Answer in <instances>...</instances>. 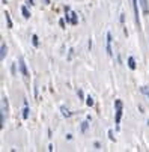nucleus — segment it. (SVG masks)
<instances>
[{"mask_svg": "<svg viewBox=\"0 0 149 152\" xmlns=\"http://www.w3.org/2000/svg\"><path fill=\"white\" fill-rule=\"evenodd\" d=\"M8 113V98L2 95V104H0V128L5 126V118Z\"/></svg>", "mask_w": 149, "mask_h": 152, "instance_id": "1", "label": "nucleus"}, {"mask_svg": "<svg viewBox=\"0 0 149 152\" xmlns=\"http://www.w3.org/2000/svg\"><path fill=\"white\" fill-rule=\"evenodd\" d=\"M115 107H116V129H119V125H121V119H122V108H123V104L121 99H116L115 101Z\"/></svg>", "mask_w": 149, "mask_h": 152, "instance_id": "2", "label": "nucleus"}, {"mask_svg": "<svg viewBox=\"0 0 149 152\" xmlns=\"http://www.w3.org/2000/svg\"><path fill=\"white\" fill-rule=\"evenodd\" d=\"M18 66H20V72H21V75H23L24 78H27V77H29V71H27V65H26L23 56L18 59Z\"/></svg>", "mask_w": 149, "mask_h": 152, "instance_id": "3", "label": "nucleus"}, {"mask_svg": "<svg viewBox=\"0 0 149 152\" xmlns=\"http://www.w3.org/2000/svg\"><path fill=\"white\" fill-rule=\"evenodd\" d=\"M139 0H133V9H134V17H136V23L139 27H142V23H140V15H139Z\"/></svg>", "mask_w": 149, "mask_h": 152, "instance_id": "4", "label": "nucleus"}, {"mask_svg": "<svg viewBox=\"0 0 149 152\" xmlns=\"http://www.w3.org/2000/svg\"><path fill=\"white\" fill-rule=\"evenodd\" d=\"M112 41H113L112 33H110V32H107V45H105V50H107V54H109L110 57L113 56V50H112Z\"/></svg>", "mask_w": 149, "mask_h": 152, "instance_id": "5", "label": "nucleus"}, {"mask_svg": "<svg viewBox=\"0 0 149 152\" xmlns=\"http://www.w3.org/2000/svg\"><path fill=\"white\" fill-rule=\"evenodd\" d=\"M139 3H140L143 15H148L149 14V3H148V0H139Z\"/></svg>", "mask_w": 149, "mask_h": 152, "instance_id": "6", "label": "nucleus"}, {"mask_svg": "<svg viewBox=\"0 0 149 152\" xmlns=\"http://www.w3.org/2000/svg\"><path fill=\"white\" fill-rule=\"evenodd\" d=\"M126 62H128V68H130L131 71H134V69L137 68V65H136V59H134L133 56H130V57H128V60H126Z\"/></svg>", "mask_w": 149, "mask_h": 152, "instance_id": "7", "label": "nucleus"}, {"mask_svg": "<svg viewBox=\"0 0 149 152\" xmlns=\"http://www.w3.org/2000/svg\"><path fill=\"white\" fill-rule=\"evenodd\" d=\"M6 53H8L6 44H5V42H2V47H0V59H2V60H5V57H6Z\"/></svg>", "mask_w": 149, "mask_h": 152, "instance_id": "8", "label": "nucleus"}, {"mask_svg": "<svg viewBox=\"0 0 149 152\" xmlns=\"http://www.w3.org/2000/svg\"><path fill=\"white\" fill-rule=\"evenodd\" d=\"M60 112H62V116H63V118H69V116L72 115V112H69V108H66L65 105L60 107Z\"/></svg>", "mask_w": 149, "mask_h": 152, "instance_id": "9", "label": "nucleus"}, {"mask_svg": "<svg viewBox=\"0 0 149 152\" xmlns=\"http://www.w3.org/2000/svg\"><path fill=\"white\" fill-rule=\"evenodd\" d=\"M21 14H23V17H24L26 20H29V18H30V11H29L27 5H26V6H21Z\"/></svg>", "mask_w": 149, "mask_h": 152, "instance_id": "10", "label": "nucleus"}, {"mask_svg": "<svg viewBox=\"0 0 149 152\" xmlns=\"http://www.w3.org/2000/svg\"><path fill=\"white\" fill-rule=\"evenodd\" d=\"M71 24L72 26L78 24V15H77V12H72V11H71Z\"/></svg>", "mask_w": 149, "mask_h": 152, "instance_id": "11", "label": "nucleus"}, {"mask_svg": "<svg viewBox=\"0 0 149 152\" xmlns=\"http://www.w3.org/2000/svg\"><path fill=\"white\" fill-rule=\"evenodd\" d=\"M5 18H6V24H8V29H12V20H11V15L8 12H5Z\"/></svg>", "mask_w": 149, "mask_h": 152, "instance_id": "12", "label": "nucleus"}, {"mask_svg": "<svg viewBox=\"0 0 149 152\" xmlns=\"http://www.w3.org/2000/svg\"><path fill=\"white\" fill-rule=\"evenodd\" d=\"M88 128H89V119L84 121V122H81V133H86Z\"/></svg>", "mask_w": 149, "mask_h": 152, "instance_id": "13", "label": "nucleus"}, {"mask_svg": "<svg viewBox=\"0 0 149 152\" xmlns=\"http://www.w3.org/2000/svg\"><path fill=\"white\" fill-rule=\"evenodd\" d=\"M32 44H33V47H39V38H38V35H32Z\"/></svg>", "mask_w": 149, "mask_h": 152, "instance_id": "14", "label": "nucleus"}, {"mask_svg": "<svg viewBox=\"0 0 149 152\" xmlns=\"http://www.w3.org/2000/svg\"><path fill=\"white\" fill-rule=\"evenodd\" d=\"M23 119L24 121L29 119V107H27V104H24V108H23Z\"/></svg>", "mask_w": 149, "mask_h": 152, "instance_id": "15", "label": "nucleus"}, {"mask_svg": "<svg viewBox=\"0 0 149 152\" xmlns=\"http://www.w3.org/2000/svg\"><path fill=\"white\" fill-rule=\"evenodd\" d=\"M93 104H95V99H93L91 95H89V96H86V105H88V107H92Z\"/></svg>", "mask_w": 149, "mask_h": 152, "instance_id": "16", "label": "nucleus"}, {"mask_svg": "<svg viewBox=\"0 0 149 152\" xmlns=\"http://www.w3.org/2000/svg\"><path fill=\"white\" fill-rule=\"evenodd\" d=\"M140 91H142L143 95H146V96L149 98V89H148V88H145V86H143V88H140Z\"/></svg>", "mask_w": 149, "mask_h": 152, "instance_id": "17", "label": "nucleus"}, {"mask_svg": "<svg viewBox=\"0 0 149 152\" xmlns=\"http://www.w3.org/2000/svg\"><path fill=\"white\" fill-rule=\"evenodd\" d=\"M77 95H78V98H80V99H84V94H83V91H81V89H78V91H77Z\"/></svg>", "mask_w": 149, "mask_h": 152, "instance_id": "18", "label": "nucleus"}, {"mask_svg": "<svg viewBox=\"0 0 149 152\" xmlns=\"http://www.w3.org/2000/svg\"><path fill=\"white\" fill-rule=\"evenodd\" d=\"M109 139L113 142L115 140V136H113V131H112V129H109Z\"/></svg>", "mask_w": 149, "mask_h": 152, "instance_id": "19", "label": "nucleus"}, {"mask_svg": "<svg viewBox=\"0 0 149 152\" xmlns=\"http://www.w3.org/2000/svg\"><path fill=\"white\" fill-rule=\"evenodd\" d=\"M93 148H95V149H101V143H99V142H95V143H93Z\"/></svg>", "mask_w": 149, "mask_h": 152, "instance_id": "20", "label": "nucleus"}, {"mask_svg": "<svg viewBox=\"0 0 149 152\" xmlns=\"http://www.w3.org/2000/svg\"><path fill=\"white\" fill-rule=\"evenodd\" d=\"M59 24H60L62 29H65V20H60V21H59Z\"/></svg>", "mask_w": 149, "mask_h": 152, "instance_id": "21", "label": "nucleus"}, {"mask_svg": "<svg viewBox=\"0 0 149 152\" xmlns=\"http://www.w3.org/2000/svg\"><path fill=\"white\" fill-rule=\"evenodd\" d=\"M26 5H27V6H33V0H27Z\"/></svg>", "mask_w": 149, "mask_h": 152, "instance_id": "22", "label": "nucleus"}, {"mask_svg": "<svg viewBox=\"0 0 149 152\" xmlns=\"http://www.w3.org/2000/svg\"><path fill=\"white\" fill-rule=\"evenodd\" d=\"M72 53H74V50L71 48V50H69V56H68V60H71V57H72Z\"/></svg>", "mask_w": 149, "mask_h": 152, "instance_id": "23", "label": "nucleus"}, {"mask_svg": "<svg viewBox=\"0 0 149 152\" xmlns=\"http://www.w3.org/2000/svg\"><path fill=\"white\" fill-rule=\"evenodd\" d=\"M35 96L38 98V86H36V83H35Z\"/></svg>", "mask_w": 149, "mask_h": 152, "instance_id": "24", "label": "nucleus"}, {"mask_svg": "<svg viewBox=\"0 0 149 152\" xmlns=\"http://www.w3.org/2000/svg\"><path fill=\"white\" fill-rule=\"evenodd\" d=\"M2 2H3V5H6V3H8V2H6V0H2Z\"/></svg>", "mask_w": 149, "mask_h": 152, "instance_id": "25", "label": "nucleus"}, {"mask_svg": "<svg viewBox=\"0 0 149 152\" xmlns=\"http://www.w3.org/2000/svg\"><path fill=\"white\" fill-rule=\"evenodd\" d=\"M45 3H50V0H45Z\"/></svg>", "mask_w": 149, "mask_h": 152, "instance_id": "26", "label": "nucleus"}]
</instances>
